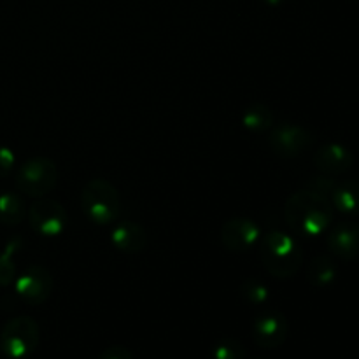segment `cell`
<instances>
[{"mask_svg": "<svg viewBox=\"0 0 359 359\" xmlns=\"http://www.w3.org/2000/svg\"><path fill=\"white\" fill-rule=\"evenodd\" d=\"M284 217L291 230L300 237H319L333 221L332 200L304 188L286 200Z\"/></svg>", "mask_w": 359, "mask_h": 359, "instance_id": "6da1fadb", "label": "cell"}, {"mask_svg": "<svg viewBox=\"0 0 359 359\" xmlns=\"http://www.w3.org/2000/svg\"><path fill=\"white\" fill-rule=\"evenodd\" d=\"M259 258L270 276L277 279H291L304 265V251L294 237L284 231H269L258 242Z\"/></svg>", "mask_w": 359, "mask_h": 359, "instance_id": "7a4b0ae2", "label": "cell"}, {"mask_svg": "<svg viewBox=\"0 0 359 359\" xmlns=\"http://www.w3.org/2000/svg\"><path fill=\"white\" fill-rule=\"evenodd\" d=\"M81 207L91 223L109 226L121 214V196L116 186L105 179H91L81 191Z\"/></svg>", "mask_w": 359, "mask_h": 359, "instance_id": "3957f363", "label": "cell"}, {"mask_svg": "<svg viewBox=\"0 0 359 359\" xmlns=\"http://www.w3.org/2000/svg\"><path fill=\"white\" fill-rule=\"evenodd\" d=\"M41 330L30 316H18L4 325L0 333V349L11 359H25L39 347Z\"/></svg>", "mask_w": 359, "mask_h": 359, "instance_id": "277c9868", "label": "cell"}, {"mask_svg": "<svg viewBox=\"0 0 359 359\" xmlns=\"http://www.w3.org/2000/svg\"><path fill=\"white\" fill-rule=\"evenodd\" d=\"M60 172L53 160L35 156L25 161L16 174V188L32 198H42L55 189Z\"/></svg>", "mask_w": 359, "mask_h": 359, "instance_id": "5b68a950", "label": "cell"}, {"mask_svg": "<svg viewBox=\"0 0 359 359\" xmlns=\"http://www.w3.org/2000/svg\"><path fill=\"white\" fill-rule=\"evenodd\" d=\"M27 217L32 230L41 237H58L65 231L69 221L65 207L58 200L44 198V196L32 203Z\"/></svg>", "mask_w": 359, "mask_h": 359, "instance_id": "8992f818", "label": "cell"}, {"mask_svg": "<svg viewBox=\"0 0 359 359\" xmlns=\"http://www.w3.org/2000/svg\"><path fill=\"white\" fill-rule=\"evenodd\" d=\"M14 291L28 305H42L53 293V276L42 265H32L14 279Z\"/></svg>", "mask_w": 359, "mask_h": 359, "instance_id": "52a82bcc", "label": "cell"}, {"mask_svg": "<svg viewBox=\"0 0 359 359\" xmlns=\"http://www.w3.org/2000/svg\"><path fill=\"white\" fill-rule=\"evenodd\" d=\"M312 144H314L312 133L305 130L304 126L291 125V123L279 125L277 128L272 130L269 137L270 149L279 158H284V160L300 156L305 151L311 149Z\"/></svg>", "mask_w": 359, "mask_h": 359, "instance_id": "ba28073f", "label": "cell"}, {"mask_svg": "<svg viewBox=\"0 0 359 359\" xmlns=\"http://www.w3.org/2000/svg\"><path fill=\"white\" fill-rule=\"evenodd\" d=\"M221 244L230 252H245L262 238L258 223L251 217H231L221 226Z\"/></svg>", "mask_w": 359, "mask_h": 359, "instance_id": "9c48e42d", "label": "cell"}, {"mask_svg": "<svg viewBox=\"0 0 359 359\" xmlns=\"http://www.w3.org/2000/svg\"><path fill=\"white\" fill-rule=\"evenodd\" d=\"M290 323L280 312H265L252 323V340L259 349H279L287 339Z\"/></svg>", "mask_w": 359, "mask_h": 359, "instance_id": "30bf717a", "label": "cell"}, {"mask_svg": "<svg viewBox=\"0 0 359 359\" xmlns=\"http://www.w3.org/2000/svg\"><path fill=\"white\" fill-rule=\"evenodd\" d=\"M328 249L333 256L344 259V262H353L359 258V224L353 221H344L335 224L330 230L326 238Z\"/></svg>", "mask_w": 359, "mask_h": 359, "instance_id": "8fae6325", "label": "cell"}, {"mask_svg": "<svg viewBox=\"0 0 359 359\" xmlns=\"http://www.w3.org/2000/svg\"><path fill=\"white\" fill-rule=\"evenodd\" d=\"M354 163L353 153L342 144H325L314 153V165L321 174L335 177L349 170Z\"/></svg>", "mask_w": 359, "mask_h": 359, "instance_id": "7c38bea8", "label": "cell"}, {"mask_svg": "<svg viewBox=\"0 0 359 359\" xmlns=\"http://www.w3.org/2000/svg\"><path fill=\"white\" fill-rule=\"evenodd\" d=\"M111 244L123 255H139L147 245V233L142 224L121 221L111 231Z\"/></svg>", "mask_w": 359, "mask_h": 359, "instance_id": "4fadbf2b", "label": "cell"}, {"mask_svg": "<svg viewBox=\"0 0 359 359\" xmlns=\"http://www.w3.org/2000/svg\"><path fill=\"white\" fill-rule=\"evenodd\" d=\"M330 200H332V205L346 216H359V182H337L335 189L330 195Z\"/></svg>", "mask_w": 359, "mask_h": 359, "instance_id": "5bb4252c", "label": "cell"}, {"mask_svg": "<svg viewBox=\"0 0 359 359\" xmlns=\"http://www.w3.org/2000/svg\"><path fill=\"white\" fill-rule=\"evenodd\" d=\"M307 283L314 287H326L337 279V265L330 256H316L307 265Z\"/></svg>", "mask_w": 359, "mask_h": 359, "instance_id": "9a60e30c", "label": "cell"}, {"mask_svg": "<svg viewBox=\"0 0 359 359\" xmlns=\"http://www.w3.org/2000/svg\"><path fill=\"white\" fill-rule=\"evenodd\" d=\"M242 126L251 133H265L273 126L272 109L263 104H252L242 112Z\"/></svg>", "mask_w": 359, "mask_h": 359, "instance_id": "2e32d148", "label": "cell"}, {"mask_svg": "<svg viewBox=\"0 0 359 359\" xmlns=\"http://www.w3.org/2000/svg\"><path fill=\"white\" fill-rule=\"evenodd\" d=\"M27 207L18 193L4 191L0 195V223L6 226H18L25 221Z\"/></svg>", "mask_w": 359, "mask_h": 359, "instance_id": "e0dca14e", "label": "cell"}, {"mask_svg": "<svg viewBox=\"0 0 359 359\" xmlns=\"http://www.w3.org/2000/svg\"><path fill=\"white\" fill-rule=\"evenodd\" d=\"M21 241L13 238L7 242L4 251L0 252V287H7L16 279V263H14V255L20 251Z\"/></svg>", "mask_w": 359, "mask_h": 359, "instance_id": "ac0fdd59", "label": "cell"}, {"mask_svg": "<svg viewBox=\"0 0 359 359\" xmlns=\"http://www.w3.org/2000/svg\"><path fill=\"white\" fill-rule=\"evenodd\" d=\"M241 297L244 298L245 304L255 305V307H259V305H265L269 302V287L263 283L256 279H245L241 286Z\"/></svg>", "mask_w": 359, "mask_h": 359, "instance_id": "d6986e66", "label": "cell"}, {"mask_svg": "<svg viewBox=\"0 0 359 359\" xmlns=\"http://www.w3.org/2000/svg\"><path fill=\"white\" fill-rule=\"evenodd\" d=\"M212 359H245V347L237 339H223L214 346Z\"/></svg>", "mask_w": 359, "mask_h": 359, "instance_id": "ffe728a7", "label": "cell"}, {"mask_svg": "<svg viewBox=\"0 0 359 359\" xmlns=\"http://www.w3.org/2000/svg\"><path fill=\"white\" fill-rule=\"evenodd\" d=\"M335 186H337V182L333 181V177L323 174V175H318V177H312L311 181L307 182V186H305V188L311 189V191L319 193V195L328 196L330 198V195H332V191L335 189Z\"/></svg>", "mask_w": 359, "mask_h": 359, "instance_id": "44dd1931", "label": "cell"}, {"mask_svg": "<svg viewBox=\"0 0 359 359\" xmlns=\"http://www.w3.org/2000/svg\"><path fill=\"white\" fill-rule=\"evenodd\" d=\"M16 165V156L6 146H0V177H7Z\"/></svg>", "mask_w": 359, "mask_h": 359, "instance_id": "7402d4cb", "label": "cell"}, {"mask_svg": "<svg viewBox=\"0 0 359 359\" xmlns=\"http://www.w3.org/2000/svg\"><path fill=\"white\" fill-rule=\"evenodd\" d=\"M98 359H133V354L123 346H112L105 349Z\"/></svg>", "mask_w": 359, "mask_h": 359, "instance_id": "603a6c76", "label": "cell"}, {"mask_svg": "<svg viewBox=\"0 0 359 359\" xmlns=\"http://www.w3.org/2000/svg\"><path fill=\"white\" fill-rule=\"evenodd\" d=\"M259 2H263L265 6H269V7H279V6H283L284 0H259Z\"/></svg>", "mask_w": 359, "mask_h": 359, "instance_id": "cb8c5ba5", "label": "cell"}]
</instances>
